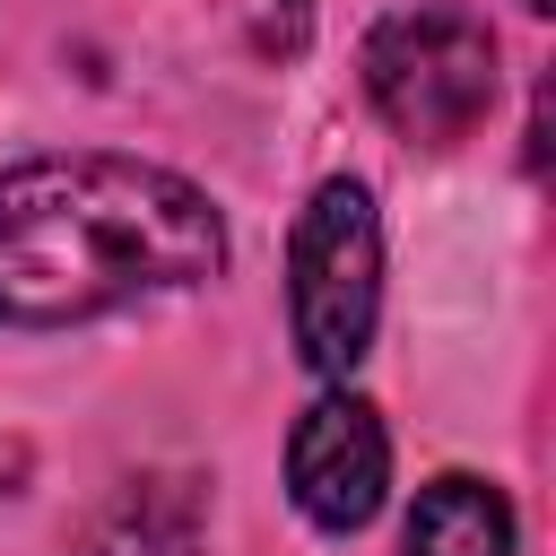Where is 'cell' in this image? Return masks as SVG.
<instances>
[{
    "mask_svg": "<svg viewBox=\"0 0 556 556\" xmlns=\"http://www.w3.org/2000/svg\"><path fill=\"white\" fill-rule=\"evenodd\" d=\"M87 556H200V495L182 478H130L87 521Z\"/></svg>",
    "mask_w": 556,
    "mask_h": 556,
    "instance_id": "8992f818",
    "label": "cell"
},
{
    "mask_svg": "<svg viewBox=\"0 0 556 556\" xmlns=\"http://www.w3.org/2000/svg\"><path fill=\"white\" fill-rule=\"evenodd\" d=\"M382 313V217L356 174H330L287 235V330L321 382H348Z\"/></svg>",
    "mask_w": 556,
    "mask_h": 556,
    "instance_id": "7a4b0ae2",
    "label": "cell"
},
{
    "mask_svg": "<svg viewBox=\"0 0 556 556\" xmlns=\"http://www.w3.org/2000/svg\"><path fill=\"white\" fill-rule=\"evenodd\" d=\"M391 486V434L356 391H330L287 434V495L313 530H365Z\"/></svg>",
    "mask_w": 556,
    "mask_h": 556,
    "instance_id": "277c9868",
    "label": "cell"
},
{
    "mask_svg": "<svg viewBox=\"0 0 556 556\" xmlns=\"http://www.w3.org/2000/svg\"><path fill=\"white\" fill-rule=\"evenodd\" d=\"M243 17H252V43L261 52H304V0H243Z\"/></svg>",
    "mask_w": 556,
    "mask_h": 556,
    "instance_id": "52a82bcc",
    "label": "cell"
},
{
    "mask_svg": "<svg viewBox=\"0 0 556 556\" xmlns=\"http://www.w3.org/2000/svg\"><path fill=\"white\" fill-rule=\"evenodd\" d=\"M226 226L200 182L139 156H35L0 174V321L61 330L217 278Z\"/></svg>",
    "mask_w": 556,
    "mask_h": 556,
    "instance_id": "6da1fadb",
    "label": "cell"
},
{
    "mask_svg": "<svg viewBox=\"0 0 556 556\" xmlns=\"http://www.w3.org/2000/svg\"><path fill=\"white\" fill-rule=\"evenodd\" d=\"M365 96L400 139L452 148L495 104V35L469 9H391L365 35Z\"/></svg>",
    "mask_w": 556,
    "mask_h": 556,
    "instance_id": "3957f363",
    "label": "cell"
},
{
    "mask_svg": "<svg viewBox=\"0 0 556 556\" xmlns=\"http://www.w3.org/2000/svg\"><path fill=\"white\" fill-rule=\"evenodd\" d=\"M408 556H513V504H504V486H486L469 469H443L434 486H417Z\"/></svg>",
    "mask_w": 556,
    "mask_h": 556,
    "instance_id": "5b68a950",
    "label": "cell"
},
{
    "mask_svg": "<svg viewBox=\"0 0 556 556\" xmlns=\"http://www.w3.org/2000/svg\"><path fill=\"white\" fill-rule=\"evenodd\" d=\"M521 9H556V0H521Z\"/></svg>",
    "mask_w": 556,
    "mask_h": 556,
    "instance_id": "ba28073f",
    "label": "cell"
}]
</instances>
